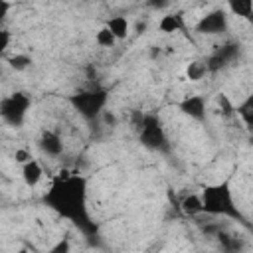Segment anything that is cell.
Returning a JSON list of instances; mask_svg holds the SVG:
<instances>
[{"label": "cell", "mask_w": 253, "mask_h": 253, "mask_svg": "<svg viewBox=\"0 0 253 253\" xmlns=\"http://www.w3.org/2000/svg\"><path fill=\"white\" fill-rule=\"evenodd\" d=\"M43 204L59 217L73 223L85 237H99V225L89 211V180L77 172H61L43 194Z\"/></svg>", "instance_id": "obj_1"}, {"label": "cell", "mask_w": 253, "mask_h": 253, "mask_svg": "<svg viewBox=\"0 0 253 253\" xmlns=\"http://www.w3.org/2000/svg\"><path fill=\"white\" fill-rule=\"evenodd\" d=\"M200 200H202V213L237 219L239 223L247 225V217L241 213V210L235 204L229 180L204 186L202 192H200Z\"/></svg>", "instance_id": "obj_2"}, {"label": "cell", "mask_w": 253, "mask_h": 253, "mask_svg": "<svg viewBox=\"0 0 253 253\" xmlns=\"http://www.w3.org/2000/svg\"><path fill=\"white\" fill-rule=\"evenodd\" d=\"M67 103L79 117H83L87 123H93L105 111V107L109 103V91L103 87L81 89L73 95H67Z\"/></svg>", "instance_id": "obj_3"}, {"label": "cell", "mask_w": 253, "mask_h": 253, "mask_svg": "<svg viewBox=\"0 0 253 253\" xmlns=\"http://www.w3.org/2000/svg\"><path fill=\"white\" fill-rule=\"evenodd\" d=\"M138 140L144 148L158 152V154H168L170 152V140L168 134L164 130V125L160 121V117L152 115V113H144L138 119Z\"/></svg>", "instance_id": "obj_4"}, {"label": "cell", "mask_w": 253, "mask_h": 253, "mask_svg": "<svg viewBox=\"0 0 253 253\" xmlns=\"http://www.w3.org/2000/svg\"><path fill=\"white\" fill-rule=\"evenodd\" d=\"M30 107H32V99L22 91H14L0 99V119L8 126L18 128L26 123Z\"/></svg>", "instance_id": "obj_5"}, {"label": "cell", "mask_w": 253, "mask_h": 253, "mask_svg": "<svg viewBox=\"0 0 253 253\" xmlns=\"http://www.w3.org/2000/svg\"><path fill=\"white\" fill-rule=\"evenodd\" d=\"M229 30V18L227 12L221 8H215L202 16L196 24V32L202 36H223Z\"/></svg>", "instance_id": "obj_6"}, {"label": "cell", "mask_w": 253, "mask_h": 253, "mask_svg": "<svg viewBox=\"0 0 253 253\" xmlns=\"http://www.w3.org/2000/svg\"><path fill=\"white\" fill-rule=\"evenodd\" d=\"M241 53V45L235 43V42H229V43H223L221 47H217L208 59H206V65H208V71H219V69H225L227 65H231Z\"/></svg>", "instance_id": "obj_7"}, {"label": "cell", "mask_w": 253, "mask_h": 253, "mask_svg": "<svg viewBox=\"0 0 253 253\" xmlns=\"http://www.w3.org/2000/svg\"><path fill=\"white\" fill-rule=\"evenodd\" d=\"M178 109L190 117L192 121L204 123L206 121V111H208V101L204 95H188L178 103Z\"/></svg>", "instance_id": "obj_8"}, {"label": "cell", "mask_w": 253, "mask_h": 253, "mask_svg": "<svg viewBox=\"0 0 253 253\" xmlns=\"http://www.w3.org/2000/svg\"><path fill=\"white\" fill-rule=\"evenodd\" d=\"M38 148L49 158H59L63 154V140L57 132L45 128V130H42V134L38 138Z\"/></svg>", "instance_id": "obj_9"}, {"label": "cell", "mask_w": 253, "mask_h": 253, "mask_svg": "<svg viewBox=\"0 0 253 253\" xmlns=\"http://www.w3.org/2000/svg\"><path fill=\"white\" fill-rule=\"evenodd\" d=\"M42 176H43V168H42L40 160L30 158L28 162L22 164V180H24V184L28 188H36L40 184Z\"/></svg>", "instance_id": "obj_10"}, {"label": "cell", "mask_w": 253, "mask_h": 253, "mask_svg": "<svg viewBox=\"0 0 253 253\" xmlns=\"http://www.w3.org/2000/svg\"><path fill=\"white\" fill-rule=\"evenodd\" d=\"M184 28H186V24H184L182 14H164L158 22V30L162 34H174V32H180Z\"/></svg>", "instance_id": "obj_11"}, {"label": "cell", "mask_w": 253, "mask_h": 253, "mask_svg": "<svg viewBox=\"0 0 253 253\" xmlns=\"http://www.w3.org/2000/svg\"><path fill=\"white\" fill-rule=\"evenodd\" d=\"M105 26H107L109 32L117 38V42H121V40H125V38L128 36V20H126L125 16H113V18L107 20Z\"/></svg>", "instance_id": "obj_12"}, {"label": "cell", "mask_w": 253, "mask_h": 253, "mask_svg": "<svg viewBox=\"0 0 253 253\" xmlns=\"http://www.w3.org/2000/svg\"><path fill=\"white\" fill-rule=\"evenodd\" d=\"M227 8L233 16L251 20L253 16V0H227Z\"/></svg>", "instance_id": "obj_13"}, {"label": "cell", "mask_w": 253, "mask_h": 253, "mask_svg": "<svg viewBox=\"0 0 253 253\" xmlns=\"http://www.w3.org/2000/svg\"><path fill=\"white\" fill-rule=\"evenodd\" d=\"M235 113H237V117L243 121L245 128L251 130V125H253V97H247L241 105H237Z\"/></svg>", "instance_id": "obj_14"}, {"label": "cell", "mask_w": 253, "mask_h": 253, "mask_svg": "<svg viewBox=\"0 0 253 253\" xmlns=\"http://www.w3.org/2000/svg\"><path fill=\"white\" fill-rule=\"evenodd\" d=\"M182 211L186 213V215H200L202 213V200H200V194H190V196H186L184 200H182Z\"/></svg>", "instance_id": "obj_15"}, {"label": "cell", "mask_w": 253, "mask_h": 253, "mask_svg": "<svg viewBox=\"0 0 253 253\" xmlns=\"http://www.w3.org/2000/svg\"><path fill=\"white\" fill-rule=\"evenodd\" d=\"M206 73H210V71H208V65H206V59L192 61V63L188 65V69H186V75H188L190 81H200V79H204Z\"/></svg>", "instance_id": "obj_16"}, {"label": "cell", "mask_w": 253, "mask_h": 253, "mask_svg": "<svg viewBox=\"0 0 253 253\" xmlns=\"http://www.w3.org/2000/svg\"><path fill=\"white\" fill-rule=\"evenodd\" d=\"M8 65L14 69V71H24L32 65V57L28 53H16L12 57H8Z\"/></svg>", "instance_id": "obj_17"}, {"label": "cell", "mask_w": 253, "mask_h": 253, "mask_svg": "<svg viewBox=\"0 0 253 253\" xmlns=\"http://www.w3.org/2000/svg\"><path fill=\"white\" fill-rule=\"evenodd\" d=\"M95 42H97V45H101V47H113V45L117 43V38L109 32L107 26H103V28L95 34Z\"/></svg>", "instance_id": "obj_18"}, {"label": "cell", "mask_w": 253, "mask_h": 253, "mask_svg": "<svg viewBox=\"0 0 253 253\" xmlns=\"http://www.w3.org/2000/svg\"><path fill=\"white\" fill-rule=\"evenodd\" d=\"M10 40H12L10 32H8V30H0V59H2V55L6 53V49L10 47Z\"/></svg>", "instance_id": "obj_19"}, {"label": "cell", "mask_w": 253, "mask_h": 253, "mask_svg": "<svg viewBox=\"0 0 253 253\" xmlns=\"http://www.w3.org/2000/svg\"><path fill=\"white\" fill-rule=\"evenodd\" d=\"M32 158V154L26 150V148H18L16 152H14V160L18 162V164H24V162H28Z\"/></svg>", "instance_id": "obj_20"}, {"label": "cell", "mask_w": 253, "mask_h": 253, "mask_svg": "<svg viewBox=\"0 0 253 253\" xmlns=\"http://www.w3.org/2000/svg\"><path fill=\"white\" fill-rule=\"evenodd\" d=\"M12 10V2L10 0H0V24L6 20V16L10 14Z\"/></svg>", "instance_id": "obj_21"}, {"label": "cell", "mask_w": 253, "mask_h": 253, "mask_svg": "<svg viewBox=\"0 0 253 253\" xmlns=\"http://www.w3.org/2000/svg\"><path fill=\"white\" fill-rule=\"evenodd\" d=\"M67 249H69V243H67V241H59V243L51 249V253H59V251H67Z\"/></svg>", "instance_id": "obj_22"}, {"label": "cell", "mask_w": 253, "mask_h": 253, "mask_svg": "<svg viewBox=\"0 0 253 253\" xmlns=\"http://www.w3.org/2000/svg\"><path fill=\"white\" fill-rule=\"evenodd\" d=\"M166 4H168L166 0H148V6H152V8H162Z\"/></svg>", "instance_id": "obj_23"}]
</instances>
